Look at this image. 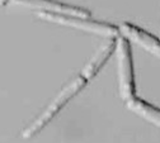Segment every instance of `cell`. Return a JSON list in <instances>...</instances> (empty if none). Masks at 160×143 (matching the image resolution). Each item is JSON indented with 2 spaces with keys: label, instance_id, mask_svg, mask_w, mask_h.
Wrapping results in <instances>:
<instances>
[{
  "label": "cell",
  "instance_id": "cell-4",
  "mask_svg": "<svg viewBox=\"0 0 160 143\" xmlns=\"http://www.w3.org/2000/svg\"><path fill=\"white\" fill-rule=\"evenodd\" d=\"M7 4L23 7L37 12H51V13H61V14H70V15H79L90 18L92 13L88 9L82 7H76L71 4H66L58 0H2V5L5 7Z\"/></svg>",
  "mask_w": 160,
  "mask_h": 143
},
{
  "label": "cell",
  "instance_id": "cell-5",
  "mask_svg": "<svg viewBox=\"0 0 160 143\" xmlns=\"http://www.w3.org/2000/svg\"><path fill=\"white\" fill-rule=\"evenodd\" d=\"M118 29H119V34L122 37L127 38L128 41H132V42L138 45L149 53L160 58V38L150 34L148 31L128 22L121 23L118 26Z\"/></svg>",
  "mask_w": 160,
  "mask_h": 143
},
{
  "label": "cell",
  "instance_id": "cell-2",
  "mask_svg": "<svg viewBox=\"0 0 160 143\" xmlns=\"http://www.w3.org/2000/svg\"><path fill=\"white\" fill-rule=\"evenodd\" d=\"M37 17L43 19L46 22L56 23L60 26H66L70 28H75L79 31H84L88 33H93L101 37L113 38L119 36V29L117 26H113L107 22H101L85 17L79 15H70V14H61V13H51V12H38Z\"/></svg>",
  "mask_w": 160,
  "mask_h": 143
},
{
  "label": "cell",
  "instance_id": "cell-6",
  "mask_svg": "<svg viewBox=\"0 0 160 143\" xmlns=\"http://www.w3.org/2000/svg\"><path fill=\"white\" fill-rule=\"evenodd\" d=\"M126 105L131 112L160 128V109L158 107L151 105L150 103L142 99H138L137 96L126 101Z\"/></svg>",
  "mask_w": 160,
  "mask_h": 143
},
{
  "label": "cell",
  "instance_id": "cell-1",
  "mask_svg": "<svg viewBox=\"0 0 160 143\" xmlns=\"http://www.w3.org/2000/svg\"><path fill=\"white\" fill-rule=\"evenodd\" d=\"M116 46H117V37L108 38L107 42L97 50L95 55L90 58V61L82 70V74L76 76L74 80H71L70 83L60 91V94L51 101L50 105L43 110V113L39 114L22 132V137L24 139H28V138L36 136L41 129H43L50 123V120L69 103V100L71 98H74L89 83V80H92L93 77H95L98 75V72L107 64V61L113 55V52H116Z\"/></svg>",
  "mask_w": 160,
  "mask_h": 143
},
{
  "label": "cell",
  "instance_id": "cell-3",
  "mask_svg": "<svg viewBox=\"0 0 160 143\" xmlns=\"http://www.w3.org/2000/svg\"><path fill=\"white\" fill-rule=\"evenodd\" d=\"M116 57H117L118 91L122 100L128 101L136 96L135 70H133V60H132L130 42L127 38L122 37L121 34L117 37Z\"/></svg>",
  "mask_w": 160,
  "mask_h": 143
}]
</instances>
